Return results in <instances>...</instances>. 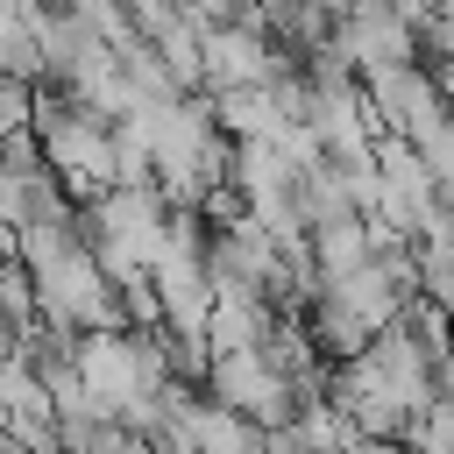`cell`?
Masks as SVG:
<instances>
[{
  "instance_id": "cell-1",
  "label": "cell",
  "mask_w": 454,
  "mask_h": 454,
  "mask_svg": "<svg viewBox=\"0 0 454 454\" xmlns=\"http://www.w3.org/2000/svg\"><path fill=\"white\" fill-rule=\"evenodd\" d=\"M206 390L220 397V404H234L241 419H255L262 433H284L291 419H298V390L262 362V348H234V355H213V369H206Z\"/></svg>"
},
{
  "instance_id": "cell-2",
  "label": "cell",
  "mask_w": 454,
  "mask_h": 454,
  "mask_svg": "<svg viewBox=\"0 0 454 454\" xmlns=\"http://www.w3.org/2000/svg\"><path fill=\"white\" fill-rule=\"evenodd\" d=\"M404 447H411V454H454V397H433V404L411 419Z\"/></svg>"
}]
</instances>
